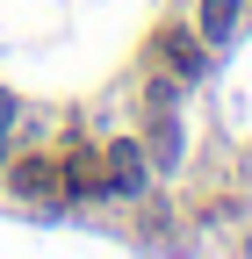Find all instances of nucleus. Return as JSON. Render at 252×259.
I'll use <instances>...</instances> for the list:
<instances>
[{
    "label": "nucleus",
    "instance_id": "3",
    "mask_svg": "<svg viewBox=\"0 0 252 259\" xmlns=\"http://www.w3.org/2000/svg\"><path fill=\"white\" fill-rule=\"evenodd\" d=\"M151 151H159V158H173V151H180V137H173V122H159V130H151Z\"/></svg>",
    "mask_w": 252,
    "mask_h": 259
},
{
    "label": "nucleus",
    "instance_id": "1",
    "mask_svg": "<svg viewBox=\"0 0 252 259\" xmlns=\"http://www.w3.org/2000/svg\"><path fill=\"white\" fill-rule=\"evenodd\" d=\"M231 22H238V0H202V36H209V44H224Z\"/></svg>",
    "mask_w": 252,
    "mask_h": 259
},
{
    "label": "nucleus",
    "instance_id": "4",
    "mask_svg": "<svg viewBox=\"0 0 252 259\" xmlns=\"http://www.w3.org/2000/svg\"><path fill=\"white\" fill-rule=\"evenodd\" d=\"M8 122H15V101H8V94H0V130H8Z\"/></svg>",
    "mask_w": 252,
    "mask_h": 259
},
{
    "label": "nucleus",
    "instance_id": "2",
    "mask_svg": "<svg viewBox=\"0 0 252 259\" xmlns=\"http://www.w3.org/2000/svg\"><path fill=\"white\" fill-rule=\"evenodd\" d=\"M108 166H115V173H108L115 187H144V158H137V144H115V151H108Z\"/></svg>",
    "mask_w": 252,
    "mask_h": 259
}]
</instances>
